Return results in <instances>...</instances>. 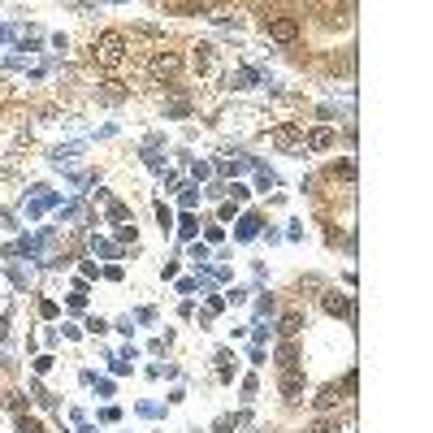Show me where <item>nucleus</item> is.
I'll return each mask as SVG.
<instances>
[{"instance_id":"20e7f679","label":"nucleus","mask_w":433,"mask_h":433,"mask_svg":"<svg viewBox=\"0 0 433 433\" xmlns=\"http://www.w3.org/2000/svg\"><path fill=\"white\" fill-rule=\"evenodd\" d=\"M325 312H330V317H347L351 299H347V295H338V290H330V295H325Z\"/></svg>"},{"instance_id":"39448f33","label":"nucleus","mask_w":433,"mask_h":433,"mask_svg":"<svg viewBox=\"0 0 433 433\" xmlns=\"http://www.w3.org/2000/svg\"><path fill=\"white\" fill-rule=\"evenodd\" d=\"M308 143H312L317 152H321V147H330V143H334V130H325V126H321V130H312V134H308Z\"/></svg>"},{"instance_id":"f03ea898","label":"nucleus","mask_w":433,"mask_h":433,"mask_svg":"<svg viewBox=\"0 0 433 433\" xmlns=\"http://www.w3.org/2000/svg\"><path fill=\"white\" fill-rule=\"evenodd\" d=\"M264 35L277 39V44H295V39H299V18H290V13H269Z\"/></svg>"},{"instance_id":"f257e3e1","label":"nucleus","mask_w":433,"mask_h":433,"mask_svg":"<svg viewBox=\"0 0 433 433\" xmlns=\"http://www.w3.org/2000/svg\"><path fill=\"white\" fill-rule=\"evenodd\" d=\"M126 52H130V44H126V35H121V31H104L96 44H91V57H96L100 65H117Z\"/></svg>"},{"instance_id":"423d86ee","label":"nucleus","mask_w":433,"mask_h":433,"mask_svg":"<svg viewBox=\"0 0 433 433\" xmlns=\"http://www.w3.org/2000/svg\"><path fill=\"white\" fill-rule=\"evenodd\" d=\"M299 325H304V317H299V312H286V317H282V334L295 338V334H299Z\"/></svg>"},{"instance_id":"6e6552de","label":"nucleus","mask_w":433,"mask_h":433,"mask_svg":"<svg viewBox=\"0 0 433 433\" xmlns=\"http://www.w3.org/2000/svg\"><path fill=\"white\" fill-rule=\"evenodd\" d=\"M165 13H199V5H165Z\"/></svg>"},{"instance_id":"1a4fd4ad","label":"nucleus","mask_w":433,"mask_h":433,"mask_svg":"<svg viewBox=\"0 0 433 433\" xmlns=\"http://www.w3.org/2000/svg\"><path fill=\"white\" fill-rule=\"evenodd\" d=\"M308 433H330V425H312V429H308Z\"/></svg>"},{"instance_id":"7ed1b4c3","label":"nucleus","mask_w":433,"mask_h":433,"mask_svg":"<svg viewBox=\"0 0 433 433\" xmlns=\"http://www.w3.org/2000/svg\"><path fill=\"white\" fill-rule=\"evenodd\" d=\"M178 57H173V52H160V57H152V74L156 78H173V74H178Z\"/></svg>"},{"instance_id":"0eeeda50","label":"nucleus","mask_w":433,"mask_h":433,"mask_svg":"<svg viewBox=\"0 0 433 433\" xmlns=\"http://www.w3.org/2000/svg\"><path fill=\"white\" fill-rule=\"evenodd\" d=\"M208 52H212V48H195V70H208V65H212Z\"/></svg>"}]
</instances>
